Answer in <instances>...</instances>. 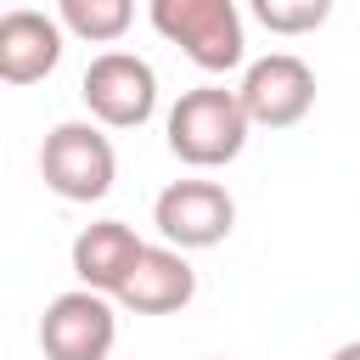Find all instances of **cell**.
<instances>
[{
	"mask_svg": "<svg viewBox=\"0 0 360 360\" xmlns=\"http://www.w3.org/2000/svg\"><path fill=\"white\" fill-rule=\"evenodd\" d=\"M248 141V112L236 101V90H186L169 112V152L180 163H197V169H214V163H231Z\"/></svg>",
	"mask_w": 360,
	"mask_h": 360,
	"instance_id": "6da1fadb",
	"label": "cell"
},
{
	"mask_svg": "<svg viewBox=\"0 0 360 360\" xmlns=\"http://www.w3.org/2000/svg\"><path fill=\"white\" fill-rule=\"evenodd\" d=\"M39 174L56 197L68 202H96L112 191V174H118V158H112V141L90 124H56L39 146Z\"/></svg>",
	"mask_w": 360,
	"mask_h": 360,
	"instance_id": "7a4b0ae2",
	"label": "cell"
},
{
	"mask_svg": "<svg viewBox=\"0 0 360 360\" xmlns=\"http://www.w3.org/2000/svg\"><path fill=\"white\" fill-rule=\"evenodd\" d=\"M152 22L163 39L186 45V56L208 73H225L242 62V17L231 0H158Z\"/></svg>",
	"mask_w": 360,
	"mask_h": 360,
	"instance_id": "3957f363",
	"label": "cell"
},
{
	"mask_svg": "<svg viewBox=\"0 0 360 360\" xmlns=\"http://www.w3.org/2000/svg\"><path fill=\"white\" fill-rule=\"evenodd\" d=\"M79 96H84V107H90L101 124L135 129V124H146L152 107H158V79H152V68H146L141 56L107 51V56H96V62L84 68Z\"/></svg>",
	"mask_w": 360,
	"mask_h": 360,
	"instance_id": "277c9868",
	"label": "cell"
},
{
	"mask_svg": "<svg viewBox=\"0 0 360 360\" xmlns=\"http://www.w3.org/2000/svg\"><path fill=\"white\" fill-rule=\"evenodd\" d=\"M236 101H242L248 124L287 129V124H298V118L315 107V73H309V62H298V56L276 51V56H264V62H253V68H248V79H242Z\"/></svg>",
	"mask_w": 360,
	"mask_h": 360,
	"instance_id": "5b68a950",
	"label": "cell"
},
{
	"mask_svg": "<svg viewBox=\"0 0 360 360\" xmlns=\"http://www.w3.org/2000/svg\"><path fill=\"white\" fill-rule=\"evenodd\" d=\"M39 349L45 360H107L112 349V309L101 292H62L51 298L39 321Z\"/></svg>",
	"mask_w": 360,
	"mask_h": 360,
	"instance_id": "8992f818",
	"label": "cell"
},
{
	"mask_svg": "<svg viewBox=\"0 0 360 360\" xmlns=\"http://www.w3.org/2000/svg\"><path fill=\"white\" fill-rule=\"evenodd\" d=\"M152 214H158V231L174 248H214L236 225V202L214 180H180V186H169Z\"/></svg>",
	"mask_w": 360,
	"mask_h": 360,
	"instance_id": "52a82bcc",
	"label": "cell"
},
{
	"mask_svg": "<svg viewBox=\"0 0 360 360\" xmlns=\"http://www.w3.org/2000/svg\"><path fill=\"white\" fill-rule=\"evenodd\" d=\"M141 253L146 248L135 242V231L124 219H96L73 236V276L84 281V292H112L118 298V287L135 276Z\"/></svg>",
	"mask_w": 360,
	"mask_h": 360,
	"instance_id": "ba28073f",
	"label": "cell"
},
{
	"mask_svg": "<svg viewBox=\"0 0 360 360\" xmlns=\"http://www.w3.org/2000/svg\"><path fill=\"white\" fill-rule=\"evenodd\" d=\"M191 292H197V270L174 248H146L135 276L118 287V304L135 315H174L191 304Z\"/></svg>",
	"mask_w": 360,
	"mask_h": 360,
	"instance_id": "9c48e42d",
	"label": "cell"
},
{
	"mask_svg": "<svg viewBox=\"0 0 360 360\" xmlns=\"http://www.w3.org/2000/svg\"><path fill=\"white\" fill-rule=\"evenodd\" d=\"M62 56V28L45 11H6L0 17V79L39 84Z\"/></svg>",
	"mask_w": 360,
	"mask_h": 360,
	"instance_id": "30bf717a",
	"label": "cell"
},
{
	"mask_svg": "<svg viewBox=\"0 0 360 360\" xmlns=\"http://www.w3.org/2000/svg\"><path fill=\"white\" fill-rule=\"evenodd\" d=\"M62 22L84 39H118L129 28V0H62Z\"/></svg>",
	"mask_w": 360,
	"mask_h": 360,
	"instance_id": "8fae6325",
	"label": "cell"
},
{
	"mask_svg": "<svg viewBox=\"0 0 360 360\" xmlns=\"http://www.w3.org/2000/svg\"><path fill=\"white\" fill-rule=\"evenodd\" d=\"M326 0H259V22L276 34H304L315 22H326Z\"/></svg>",
	"mask_w": 360,
	"mask_h": 360,
	"instance_id": "7c38bea8",
	"label": "cell"
},
{
	"mask_svg": "<svg viewBox=\"0 0 360 360\" xmlns=\"http://www.w3.org/2000/svg\"><path fill=\"white\" fill-rule=\"evenodd\" d=\"M332 360H360V343H343V349H338Z\"/></svg>",
	"mask_w": 360,
	"mask_h": 360,
	"instance_id": "4fadbf2b",
	"label": "cell"
}]
</instances>
